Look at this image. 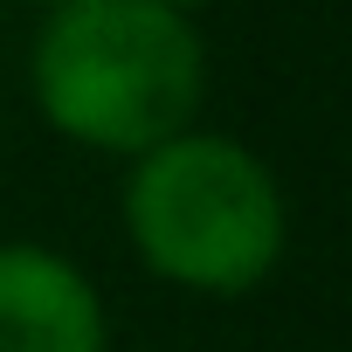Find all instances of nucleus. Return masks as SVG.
I'll use <instances>...</instances> for the list:
<instances>
[{
    "mask_svg": "<svg viewBox=\"0 0 352 352\" xmlns=\"http://www.w3.org/2000/svg\"><path fill=\"white\" fill-rule=\"evenodd\" d=\"M28 97L56 138L138 159L145 145L201 124L208 42L194 14L159 0H63L28 42Z\"/></svg>",
    "mask_w": 352,
    "mask_h": 352,
    "instance_id": "f257e3e1",
    "label": "nucleus"
},
{
    "mask_svg": "<svg viewBox=\"0 0 352 352\" xmlns=\"http://www.w3.org/2000/svg\"><path fill=\"white\" fill-rule=\"evenodd\" d=\"M118 221L159 283L194 297H249L290 249V201L276 166L208 124H187L124 159Z\"/></svg>",
    "mask_w": 352,
    "mask_h": 352,
    "instance_id": "f03ea898",
    "label": "nucleus"
},
{
    "mask_svg": "<svg viewBox=\"0 0 352 352\" xmlns=\"http://www.w3.org/2000/svg\"><path fill=\"white\" fill-rule=\"evenodd\" d=\"M0 352H111L90 270L49 242H0Z\"/></svg>",
    "mask_w": 352,
    "mask_h": 352,
    "instance_id": "7ed1b4c3",
    "label": "nucleus"
},
{
    "mask_svg": "<svg viewBox=\"0 0 352 352\" xmlns=\"http://www.w3.org/2000/svg\"><path fill=\"white\" fill-rule=\"evenodd\" d=\"M159 8H180V14H201V8H214V0H159Z\"/></svg>",
    "mask_w": 352,
    "mask_h": 352,
    "instance_id": "20e7f679",
    "label": "nucleus"
},
{
    "mask_svg": "<svg viewBox=\"0 0 352 352\" xmlns=\"http://www.w3.org/2000/svg\"><path fill=\"white\" fill-rule=\"evenodd\" d=\"M14 8H35V14H49V8H63V0H14Z\"/></svg>",
    "mask_w": 352,
    "mask_h": 352,
    "instance_id": "39448f33",
    "label": "nucleus"
}]
</instances>
